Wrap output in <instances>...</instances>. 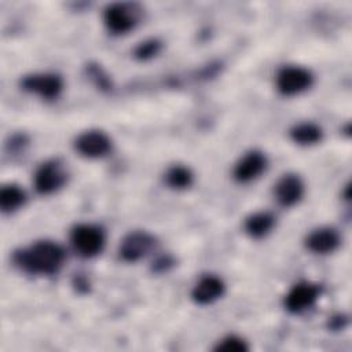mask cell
Masks as SVG:
<instances>
[{
  "mask_svg": "<svg viewBox=\"0 0 352 352\" xmlns=\"http://www.w3.org/2000/svg\"><path fill=\"white\" fill-rule=\"evenodd\" d=\"M226 290L224 282L214 275L202 276L191 292V298L199 305H208L219 300Z\"/></svg>",
  "mask_w": 352,
  "mask_h": 352,
  "instance_id": "12",
  "label": "cell"
},
{
  "mask_svg": "<svg viewBox=\"0 0 352 352\" xmlns=\"http://www.w3.org/2000/svg\"><path fill=\"white\" fill-rule=\"evenodd\" d=\"M275 226V217L270 212H256L252 213L249 217L245 220V231L248 235L252 238H263L268 235Z\"/></svg>",
  "mask_w": 352,
  "mask_h": 352,
  "instance_id": "14",
  "label": "cell"
},
{
  "mask_svg": "<svg viewBox=\"0 0 352 352\" xmlns=\"http://www.w3.org/2000/svg\"><path fill=\"white\" fill-rule=\"evenodd\" d=\"M104 231L95 224H77L70 234V242L73 249L81 257H94L103 250Z\"/></svg>",
  "mask_w": 352,
  "mask_h": 352,
  "instance_id": "3",
  "label": "cell"
},
{
  "mask_svg": "<svg viewBox=\"0 0 352 352\" xmlns=\"http://www.w3.org/2000/svg\"><path fill=\"white\" fill-rule=\"evenodd\" d=\"M312 82V73L301 66H286L276 74V88L285 96L298 95L307 91Z\"/></svg>",
  "mask_w": 352,
  "mask_h": 352,
  "instance_id": "5",
  "label": "cell"
},
{
  "mask_svg": "<svg viewBox=\"0 0 352 352\" xmlns=\"http://www.w3.org/2000/svg\"><path fill=\"white\" fill-rule=\"evenodd\" d=\"M290 139L301 146H312L322 140V128L314 122H301L294 125L290 132Z\"/></svg>",
  "mask_w": 352,
  "mask_h": 352,
  "instance_id": "15",
  "label": "cell"
},
{
  "mask_svg": "<svg viewBox=\"0 0 352 352\" xmlns=\"http://www.w3.org/2000/svg\"><path fill=\"white\" fill-rule=\"evenodd\" d=\"M21 87L43 99H55L63 89V80L55 73H34L25 76L21 81Z\"/></svg>",
  "mask_w": 352,
  "mask_h": 352,
  "instance_id": "6",
  "label": "cell"
},
{
  "mask_svg": "<svg viewBox=\"0 0 352 352\" xmlns=\"http://www.w3.org/2000/svg\"><path fill=\"white\" fill-rule=\"evenodd\" d=\"M192 172L183 165H173L165 173V182L175 190H186L192 184Z\"/></svg>",
  "mask_w": 352,
  "mask_h": 352,
  "instance_id": "17",
  "label": "cell"
},
{
  "mask_svg": "<svg viewBox=\"0 0 352 352\" xmlns=\"http://www.w3.org/2000/svg\"><path fill=\"white\" fill-rule=\"evenodd\" d=\"M26 201L25 191L16 184H6L0 190V208L6 213H11L21 206H23Z\"/></svg>",
  "mask_w": 352,
  "mask_h": 352,
  "instance_id": "16",
  "label": "cell"
},
{
  "mask_svg": "<svg viewBox=\"0 0 352 352\" xmlns=\"http://www.w3.org/2000/svg\"><path fill=\"white\" fill-rule=\"evenodd\" d=\"M66 258L63 248L52 241H38L14 254L15 264L33 275L56 274Z\"/></svg>",
  "mask_w": 352,
  "mask_h": 352,
  "instance_id": "1",
  "label": "cell"
},
{
  "mask_svg": "<svg viewBox=\"0 0 352 352\" xmlns=\"http://www.w3.org/2000/svg\"><path fill=\"white\" fill-rule=\"evenodd\" d=\"M67 172L59 160L45 161L34 173V188L38 194L47 195L58 191L65 186Z\"/></svg>",
  "mask_w": 352,
  "mask_h": 352,
  "instance_id": "4",
  "label": "cell"
},
{
  "mask_svg": "<svg viewBox=\"0 0 352 352\" xmlns=\"http://www.w3.org/2000/svg\"><path fill=\"white\" fill-rule=\"evenodd\" d=\"M248 349L249 346L246 341L236 336L224 337L216 346V351H220V352H245Z\"/></svg>",
  "mask_w": 352,
  "mask_h": 352,
  "instance_id": "18",
  "label": "cell"
},
{
  "mask_svg": "<svg viewBox=\"0 0 352 352\" xmlns=\"http://www.w3.org/2000/svg\"><path fill=\"white\" fill-rule=\"evenodd\" d=\"M268 161L264 153L252 150L246 153L234 166V179L239 183H248L257 179L265 169Z\"/></svg>",
  "mask_w": 352,
  "mask_h": 352,
  "instance_id": "10",
  "label": "cell"
},
{
  "mask_svg": "<svg viewBox=\"0 0 352 352\" xmlns=\"http://www.w3.org/2000/svg\"><path fill=\"white\" fill-rule=\"evenodd\" d=\"M155 246V239L146 231L129 232L120 245V257L126 263H135L147 256Z\"/></svg>",
  "mask_w": 352,
  "mask_h": 352,
  "instance_id": "7",
  "label": "cell"
},
{
  "mask_svg": "<svg viewBox=\"0 0 352 352\" xmlns=\"http://www.w3.org/2000/svg\"><path fill=\"white\" fill-rule=\"evenodd\" d=\"M340 234L330 227H320L308 234L305 246L308 250L316 254H326L334 252L340 246Z\"/></svg>",
  "mask_w": 352,
  "mask_h": 352,
  "instance_id": "13",
  "label": "cell"
},
{
  "mask_svg": "<svg viewBox=\"0 0 352 352\" xmlns=\"http://www.w3.org/2000/svg\"><path fill=\"white\" fill-rule=\"evenodd\" d=\"M161 50V43L158 40H146L143 43H140L136 48H135V58L139 60H147L153 56H155Z\"/></svg>",
  "mask_w": 352,
  "mask_h": 352,
  "instance_id": "19",
  "label": "cell"
},
{
  "mask_svg": "<svg viewBox=\"0 0 352 352\" xmlns=\"http://www.w3.org/2000/svg\"><path fill=\"white\" fill-rule=\"evenodd\" d=\"M77 153L87 158H102L111 150L110 138L98 129H91L80 133L74 142Z\"/></svg>",
  "mask_w": 352,
  "mask_h": 352,
  "instance_id": "8",
  "label": "cell"
},
{
  "mask_svg": "<svg viewBox=\"0 0 352 352\" xmlns=\"http://www.w3.org/2000/svg\"><path fill=\"white\" fill-rule=\"evenodd\" d=\"M319 294V285L311 282H300L294 285L285 296V307L292 314H301L316 302Z\"/></svg>",
  "mask_w": 352,
  "mask_h": 352,
  "instance_id": "9",
  "label": "cell"
},
{
  "mask_svg": "<svg viewBox=\"0 0 352 352\" xmlns=\"http://www.w3.org/2000/svg\"><path fill=\"white\" fill-rule=\"evenodd\" d=\"M140 8L131 3H113L104 8L103 22L109 32L125 34L135 29L140 19Z\"/></svg>",
  "mask_w": 352,
  "mask_h": 352,
  "instance_id": "2",
  "label": "cell"
},
{
  "mask_svg": "<svg viewBox=\"0 0 352 352\" xmlns=\"http://www.w3.org/2000/svg\"><path fill=\"white\" fill-rule=\"evenodd\" d=\"M276 201L286 208L294 206L304 195V183L298 175L286 173L274 186Z\"/></svg>",
  "mask_w": 352,
  "mask_h": 352,
  "instance_id": "11",
  "label": "cell"
}]
</instances>
